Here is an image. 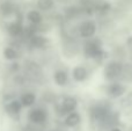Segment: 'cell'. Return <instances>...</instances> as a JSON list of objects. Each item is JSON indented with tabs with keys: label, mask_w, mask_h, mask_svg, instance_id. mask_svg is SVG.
I'll use <instances>...</instances> for the list:
<instances>
[{
	"label": "cell",
	"mask_w": 132,
	"mask_h": 131,
	"mask_svg": "<svg viewBox=\"0 0 132 131\" xmlns=\"http://www.w3.org/2000/svg\"><path fill=\"white\" fill-rule=\"evenodd\" d=\"M122 109H123L124 114L126 115H132V100L128 99L125 101H123L122 103Z\"/></svg>",
	"instance_id": "19"
},
{
	"label": "cell",
	"mask_w": 132,
	"mask_h": 131,
	"mask_svg": "<svg viewBox=\"0 0 132 131\" xmlns=\"http://www.w3.org/2000/svg\"><path fill=\"white\" fill-rule=\"evenodd\" d=\"M6 29L11 37H20L23 34L24 28H23L22 23L20 21H14V22H11L9 24H7Z\"/></svg>",
	"instance_id": "13"
},
{
	"label": "cell",
	"mask_w": 132,
	"mask_h": 131,
	"mask_svg": "<svg viewBox=\"0 0 132 131\" xmlns=\"http://www.w3.org/2000/svg\"><path fill=\"white\" fill-rule=\"evenodd\" d=\"M96 31H97V26H96L95 21L93 20H85L84 22L80 23L79 28H78V32H79L80 37L85 39L93 38Z\"/></svg>",
	"instance_id": "3"
},
{
	"label": "cell",
	"mask_w": 132,
	"mask_h": 131,
	"mask_svg": "<svg viewBox=\"0 0 132 131\" xmlns=\"http://www.w3.org/2000/svg\"><path fill=\"white\" fill-rule=\"evenodd\" d=\"M110 131H122V130L119 129V128H117V127H114V128H112V129L110 130Z\"/></svg>",
	"instance_id": "20"
},
{
	"label": "cell",
	"mask_w": 132,
	"mask_h": 131,
	"mask_svg": "<svg viewBox=\"0 0 132 131\" xmlns=\"http://www.w3.org/2000/svg\"><path fill=\"white\" fill-rule=\"evenodd\" d=\"M124 66L121 62L118 60H111L104 66L103 70V76L107 80L109 81H116V79H118L119 77L123 74Z\"/></svg>",
	"instance_id": "2"
},
{
	"label": "cell",
	"mask_w": 132,
	"mask_h": 131,
	"mask_svg": "<svg viewBox=\"0 0 132 131\" xmlns=\"http://www.w3.org/2000/svg\"><path fill=\"white\" fill-rule=\"evenodd\" d=\"M23 107L21 106L19 99H13L9 100L6 104H5V111L7 115H9L11 117H18L21 114Z\"/></svg>",
	"instance_id": "6"
},
{
	"label": "cell",
	"mask_w": 132,
	"mask_h": 131,
	"mask_svg": "<svg viewBox=\"0 0 132 131\" xmlns=\"http://www.w3.org/2000/svg\"><path fill=\"white\" fill-rule=\"evenodd\" d=\"M37 8L39 9V12H48L51 8H53L55 6V0H37L36 2Z\"/></svg>",
	"instance_id": "18"
},
{
	"label": "cell",
	"mask_w": 132,
	"mask_h": 131,
	"mask_svg": "<svg viewBox=\"0 0 132 131\" xmlns=\"http://www.w3.org/2000/svg\"><path fill=\"white\" fill-rule=\"evenodd\" d=\"M108 114H109V110L108 108H105L104 106H95L93 109H92V117H93L94 121L96 122H102L105 118L108 117Z\"/></svg>",
	"instance_id": "10"
},
{
	"label": "cell",
	"mask_w": 132,
	"mask_h": 131,
	"mask_svg": "<svg viewBox=\"0 0 132 131\" xmlns=\"http://www.w3.org/2000/svg\"><path fill=\"white\" fill-rule=\"evenodd\" d=\"M26 18L29 21L30 24H32V26H38V24H41L42 21H43V16H42L41 12H39L38 9H30L27 13Z\"/></svg>",
	"instance_id": "16"
},
{
	"label": "cell",
	"mask_w": 132,
	"mask_h": 131,
	"mask_svg": "<svg viewBox=\"0 0 132 131\" xmlns=\"http://www.w3.org/2000/svg\"><path fill=\"white\" fill-rule=\"evenodd\" d=\"M78 108V101L73 96H65L62 101V111L64 114H70L75 111Z\"/></svg>",
	"instance_id": "9"
},
{
	"label": "cell",
	"mask_w": 132,
	"mask_h": 131,
	"mask_svg": "<svg viewBox=\"0 0 132 131\" xmlns=\"http://www.w3.org/2000/svg\"><path fill=\"white\" fill-rule=\"evenodd\" d=\"M27 117L30 123L36 125H41V124H44L48 121V111L44 108L36 107V108L30 109Z\"/></svg>",
	"instance_id": "4"
},
{
	"label": "cell",
	"mask_w": 132,
	"mask_h": 131,
	"mask_svg": "<svg viewBox=\"0 0 132 131\" xmlns=\"http://www.w3.org/2000/svg\"><path fill=\"white\" fill-rule=\"evenodd\" d=\"M126 93V86L118 81H112L107 87V95L110 99H119Z\"/></svg>",
	"instance_id": "5"
},
{
	"label": "cell",
	"mask_w": 132,
	"mask_h": 131,
	"mask_svg": "<svg viewBox=\"0 0 132 131\" xmlns=\"http://www.w3.org/2000/svg\"><path fill=\"white\" fill-rule=\"evenodd\" d=\"M102 43L98 38L86 39L84 44V55L89 59H96L102 55Z\"/></svg>",
	"instance_id": "1"
},
{
	"label": "cell",
	"mask_w": 132,
	"mask_h": 131,
	"mask_svg": "<svg viewBox=\"0 0 132 131\" xmlns=\"http://www.w3.org/2000/svg\"><path fill=\"white\" fill-rule=\"evenodd\" d=\"M2 56L8 62H16L19 59V57H20V53H19L16 48H14L12 45H7L2 50Z\"/></svg>",
	"instance_id": "15"
},
{
	"label": "cell",
	"mask_w": 132,
	"mask_h": 131,
	"mask_svg": "<svg viewBox=\"0 0 132 131\" xmlns=\"http://www.w3.org/2000/svg\"><path fill=\"white\" fill-rule=\"evenodd\" d=\"M15 8H14V5L11 1H4L0 5V13L4 16H9L12 14H14Z\"/></svg>",
	"instance_id": "17"
},
{
	"label": "cell",
	"mask_w": 132,
	"mask_h": 131,
	"mask_svg": "<svg viewBox=\"0 0 132 131\" xmlns=\"http://www.w3.org/2000/svg\"><path fill=\"white\" fill-rule=\"evenodd\" d=\"M53 81L56 85L64 87L68 83V72L64 69H58L53 72Z\"/></svg>",
	"instance_id": "11"
},
{
	"label": "cell",
	"mask_w": 132,
	"mask_h": 131,
	"mask_svg": "<svg viewBox=\"0 0 132 131\" xmlns=\"http://www.w3.org/2000/svg\"><path fill=\"white\" fill-rule=\"evenodd\" d=\"M36 94L32 92H24L22 95L20 96L19 101H20L21 106L23 108H31L35 103H36Z\"/></svg>",
	"instance_id": "12"
},
{
	"label": "cell",
	"mask_w": 132,
	"mask_h": 131,
	"mask_svg": "<svg viewBox=\"0 0 132 131\" xmlns=\"http://www.w3.org/2000/svg\"><path fill=\"white\" fill-rule=\"evenodd\" d=\"M89 76V72L84 65H77L72 70V78L75 83H84L87 80Z\"/></svg>",
	"instance_id": "8"
},
{
	"label": "cell",
	"mask_w": 132,
	"mask_h": 131,
	"mask_svg": "<svg viewBox=\"0 0 132 131\" xmlns=\"http://www.w3.org/2000/svg\"><path fill=\"white\" fill-rule=\"evenodd\" d=\"M81 123V115L78 111H73L65 116L64 118V124L67 128H75Z\"/></svg>",
	"instance_id": "14"
},
{
	"label": "cell",
	"mask_w": 132,
	"mask_h": 131,
	"mask_svg": "<svg viewBox=\"0 0 132 131\" xmlns=\"http://www.w3.org/2000/svg\"><path fill=\"white\" fill-rule=\"evenodd\" d=\"M30 44L35 49H46L50 45V39L42 34H32L30 36Z\"/></svg>",
	"instance_id": "7"
}]
</instances>
